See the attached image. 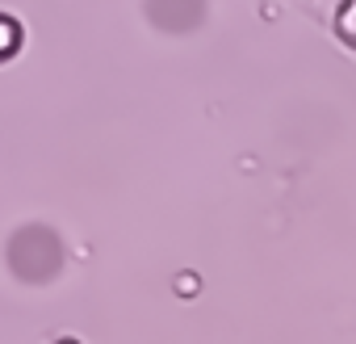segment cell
Returning a JSON list of instances; mask_svg holds the SVG:
<instances>
[{"label":"cell","mask_w":356,"mask_h":344,"mask_svg":"<svg viewBox=\"0 0 356 344\" xmlns=\"http://www.w3.org/2000/svg\"><path fill=\"white\" fill-rule=\"evenodd\" d=\"M26 47V26L13 17V13H0V63L17 59Z\"/></svg>","instance_id":"6da1fadb"},{"label":"cell","mask_w":356,"mask_h":344,"mask_svg":"<svg viewBox=\"0 0 356 344\" xmlns=\"http://www.w3.org/2000/svg\"><path fill=\"white\" fill-rule=\"evenodd\" d=\"M335 30H339L343 42L356 47V0H343V5H339V13H335Z\"/></svg>","instance_id":"7a4b0ae2"},{"label":"cell","mask_w":356,"mask_h":344,"mask_svg":"<svg viewBox=\"0 0 356 344\" xmlns=\"http://www.w3.org/2000/svg\"><path fill=\"white\" fill-rule=\"evenodd\" d=\"M55 344H80V340H72V336H63V340H55Z\"/></svg>","instance_id":"3957f363"}]
</instances>
